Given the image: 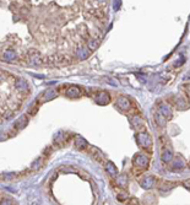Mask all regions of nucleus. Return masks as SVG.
Instances as JSON below:
<instances>
[{
  "instance_id": "nucleus-1",
  "label": "nucleus",
  "mask_w": 190,
  "mask_h": 205,
  "mask_svg": "<svg viewBox=\"0 0 190 205\" xmlns=\"http://www.w3.org/2000/svg\"><path fill=\"white\" fill-rule=\"evenodd\" d=\"M82 95L81 88L77 87V86H70L66 91H65V96L69 98H77Z\"/></svg>"
},
{
  "instance_id": "nucleus-2",
  "label": "nucleus",
  "mask_w": 190,
  "mask_h": 205,
  "mask_svg": "<svg viewBox=\"0 0 190 205\" xmlns=\"http://www.w3.org/2000/svg\"><path fill=\"white\" fill-rule=\"evenodd\" d=\"M58 96V92H56V90H53V88H51V90H47V91H44L43 94L41 95V100H38L39 102H45V101H51V100H53V98H55Z\"/></svg>"
},
{
  "instance_id": "nucleus-3",
  "label": "nucleus",
  "mask_w": 190,
  "mask_h": 205,
  "mask_svg": "<svg viewBox=\"0 0 190 205\" xmlns=\"http://www.w3.org/2000/svg\"><path fill=\"white\" fill-rule=\"evenodd\" d=\"M95 100L97 103L99 105H107L109 102V95L104 91H101V92H97V95L95 96Z\"/></svg>"
},
{
  "instance_id": "nucleus-4",
  "label": "nucleus",
  "mask_w": 190,
  "mask_h": 205,
  "mask_svg": "<svg viewBox=\"0 0 190 205\" xmlns=\"http://www.w3.org/2000/svg\"><path fill=\"white\" fill-rule=\"evenodd\" d=\"M15 87H16L20 92L28 91V84H27V81L23 80V79H17L16 83H15Z\"/></svg>"
},
{
  "instance_id": "nucleus-5",
  "label": "nucleus",
  "mask_w": 190,
  "mask_h": 205,
  "mask_svg": "<svg viewBox=\"0 0 190 205\" xmlns=\"http://www.w3.org/2000/svg\"><path fill=\"white\" fill-rule=\"evenodd\" d=\"M27 123H28V119L26 118V116H22L17 119V122L15 123L14 127H15V129H23L27 125Z\"/></svg>"
},
{
  "instance_id": "nucleus-6",
  "label": "nucleus",
  "mask_w": 190,
  "mask_h": 205,
  "mask_svg": "<svg viewBox=\"0 0 190 205\" xmlns=\"http://www.w3.org/2000/svg\"><path fill=\"white\" fill-rule=\"evenodd\" d=\"M16 57H17V54L14 52V50H5L4 54H3V59L6 61H12L16 59Z\"/></svg>"
},
{
  "instance_id": "nucleus-7",
  "label": "nucleus",
  "mask_w": 190,
  "mask_h": 205,
  "mask_svg": "<svg viewBox=\"0 0 190 205\" xmlns=\"http://www.w3.org/2000/svg\"><path fill=\"white\" fill-rule=\"evenodd\" d=\"M117 105L119 106V108H122V109H128V108L130 107V102H129V100H128V98H125V97H120V98L118 100Z\"/></svg>"
},
{
  "instance_id": "nucleus-8",
  "label": "nucleus",
  "mask_w": 190,
  "mask_h": 205,
  "mask_svg": "<svg viewBox=\"0 0 190 205\" xmlns=\"http://www.w3.org/2000/svg\"><path fill=\"white\" fill-rule=\"evenodd\" d=\"M29 64H32V65H39V64H42L43 63V60H42V58H41V55H39L38 53L37 54H34L33 57H31V58H29Z\"/></svg>"
},
{
  "instance_id": "nucleus-9",
  "label": "nucleus",
  "mask_w": 190,
  "mask_h": 205,
  "mask_svg": "<svg viewBox=\"0 0 190 205\" xmlns=\"http://www.w3.org/2000/svg\"><path fill=\"white\" fill-rule=\"evenodd\" d=\"M75 146H76V149H78V150H82V149H85V147L87 146V144H86V141H85L82 138L77 136L76 140H75Z\"/></svg>"
},
{
  "instance_id": "nucleus-10",
  "label": "nucleus",
  "mask_w": 190,
  "mask_h": 205,
  "mask_svg": "<svg viewBox=\"0 0 190 205\" xmlns=\"http://www.w3.org/2000/svg\"><path fill=\"white\" fill-rule=\"evenodd\" d=\"M76 55L78 59H86L88 57V52H87V49L86 48H78L77 49V52H76Z\"/></svg>"
},
{
  "instance_id": "nucleus-11",
  "label": "nucleus",
  "mask_w": 190,
  "mask_h": 205,
  "mask_svg": "<svg viewBox=\"0 0 190 205\" xmlns=\"http://www.w3.org/2000/svg\"><path fill=\"white\" fill-rule=\"evenodd\" d=\"M97 47H98V42H97L96 39H91V41L88 42V48L91 49V50H95Z\"/></svg>"
},
{
  "instance_id": "nucleus-12",
  "label": "nucleus",
  "mask_w": 190,
  "mask_h": 205,
  "mask_svg": "<svg viewBox=\"0 0 190 205\" xmlns=\"http://www.w3.org/2000/svg\"><path fill=\"white\" fill-rule=\"evenodd\" d=\"M152 183H153V178H147L145 182H142V186L144 188H150L152 186Z\"/></svg>"
},
{
  "instance_id": "nucleus-13",
  "label": "nucleus",
  "mask_w": 190,
  "mask_h": 205,
  "mask_svg": "<svg viewBox=\"0 0 190 205\" xmlns=\"http://www.w3.org/2000/svg\"><path fill=\"white\" fill-rule=\"evenodd\" d=\"M38 111V106H31L29 107V109H28V114H36V112Z\"/></svg>"
},
{
  "instance_id": "nucleus-14",
  "label": "nucleus",
  "mask_w": 190,
  "mask_h": 205,
  "mask_svg": "<svg viewBox=\"0 0 190 205\" xmlns=\"http://www.w3.org/2000/svg\"><path fill=\"white\" fill-rule=\"evenodd\" d=\"M7 75H9V74H6V73H5V71H3V70H0V81H4V80H6Z\"/></svg>"
},
{
  "instance_id": "nucleus-15",
  "label": "nucleus",
  "mask_w": 190,
  "mask_h": 205,
  "mask_svg": "<svg viewBox=\"0 0 190 205\" xmlns=\"http://www.w3.org/2000/svg\"><path fill=\"white\" fill-rule=\"evenodd\" d=\"M119 6H120V0H117V1L114 3V9H115V10H118V9H119Z\"/></svg>"
},
{
  "instance_id": "nucleus-16",
  "label": "nucleus",
  "mask_w": 190,
  "mask_h": 205,
  "mask_svg": "<svg viewBox=\"0 0 190 205\" xmlns=\"http://www.w3.org/2000/svg\"><path fill=\"white\" fill-rule=\"evenodd\" d=\"M12 203H14L12 200H7V199H5V200L1 201V204H12Z\"/></svg>"
},
{
  "instance_id": "nucleus-17",
  "label": "nucleus",
  "mask_w": 190,
  "mask_h": 205,
  "mask_svg": "<svg viewBox=\"0 0 190 205\" xmlns=\"http://www.w3.org/2000/svg\"><path fill=\"white\" fill-rule=\"evenodd\" d=\"M99 1H104V0H99Z\"/></svg>"
}]
</instances>
